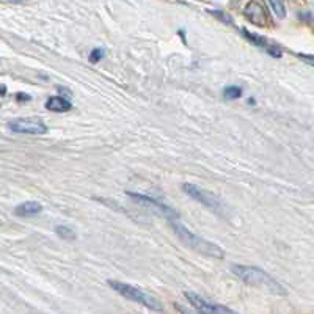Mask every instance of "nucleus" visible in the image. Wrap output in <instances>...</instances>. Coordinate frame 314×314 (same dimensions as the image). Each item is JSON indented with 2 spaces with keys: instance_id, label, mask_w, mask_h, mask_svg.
<instances>
[{
  "instance_id": "nucleus-20",
  "label": "nucleus",
  "mask_w": 314,
  "mask_h": 314,
  "mask_svg": "<svg viewBox=\"0 0 314 314\" xmlns=\"http://www.w3.org/2000/svg\"><path fill=\"white\" fill-rule=\"evenodd\" d=\"M11 2H22V0H11Z\"/></svg>"
},
{
  "instance_id": "nucleus-17",
  "label": "nucleus",
  "mask_w": 314,
  "mask_h": 314,
  "mask_svg": "<svg viewBox=\"0 0 314 314\" xmlns=\"http://www.w3.org/2000/svg\"><path fill=\"white\" fill-rule=\"evenodd\" d=\"M16 99L18 101H30L32 98L29 95H24V93H18V95H16Z\"/></svg>"
},
{
  "instance_id": "nucleus-1",
  "label": "nucleus",
  "mask_w": 314,
  "mask_h": 314,
  "mask_svg": "<svg viewBox=\"0 0 314 314\" xmlns=\"http://www.w3.org/2000/svg\"><path fill=\"white\" fill-rule=\"evenodd\" d=\"M231 272L241 278L244 283L250 286H256L261 289H266L272 294H284V289L281 287L274 277H270L267 272L261 270L258 267H248V266H241V264H233Z\"/></svg>"
},
{
  "instance_id": "nucleus-3",
  "label": "nucleus",
  "mask_w": 314,
  "mask_h": 314,
  "mask_svg": "<svg viewBox=\"0 0 314 314\" xmlns=\"http://www.w3.org/2000/svg\"><path fill=\"white\" fill-rule=\"evenodd\" d=\"M107 284L112 287L115 292H118L120 295H123L124 299L127 300H132V302H137L143 307H146L149 310H154V311H162V303H160L156 297H152L146 292H143L141 289L131 284H126L121 281H112V279H108Z\"/></svg>"
},
{
  "instance_id": "nucleus-6",
  "label": "nucleus",
  "mask_w": 314,
  "mask_h": 314,
  "mask_svg": "<svg viewBox=\"0 0 314 314\" xmlns=\"http://www.w3.org/2000/svg\"><path fill=\"white\" fill-rule=\"evenodd\" d=\"M185 299H187L190 302V305L193 308H197L200 313H206V314H233L234 311L226 308V307H222V305H217V303H212V302H208L206 299H203L201 295L195 294V292H190V291H185Z\"/></svg>"
},
{
  "instance_id": "nucleus-19",
  "label": "nucleus",
  "mask_w": 314,
  "mask_h": 314,
  "mask_svg": "<svg viewBox=\"0 0 314 314\" xmlns=\"http://www.w3.org/2000/svg\"><path fill=\"white\" fill-rule=\"evenodd\" d=\"M5 93H6V87H5V85H2V96H5Z\"/></svg>"
},
{
  "instance_id": "nucleus-16",
  "label": "nucleus",
  "mask_w": 314,
  "mask_h": 314,
  "mask_svg": "<svg viewBox=\"0 0 314 314\" xmlns=\"http://www.w3.org/2000/svg\"><path fill=\"white\" fill-rule=\"evenodd\" d=\"M212 14L214 16H217V18H220L223 22H226V24H230V25H233V21H231V18H228V16H222L223 13H218V11H212Z\"/></svg>"
},
{
  "instance_id": "nucleus-11",
  "label": "nucleus",
  "mask_w": 314,
  "mask_h": 314,
  "mask_svg": "<svg viewBox=\"0 0 314 314\" xmlns=\"http://www.w3.org/2000/svg\"><path fill=\"white\" fill-rule=\"evenodd\" d=\"M41 210H42V206L39 205V203L25 201L14 209V214L19 215V217H33V215H38Z\"/></svg>"
},
{
  "instance_id": "nucleus-14",
  "label": "nucleus",
  "mask_w": 314,
  "mask_h": 314,
  "mask_svg": "<svg viewBox=\"0 0 314 314\" xmlns=\"http://www.w3.org/2000/svg\"><path fill=\"white\" fill-rule=\"evenodd\" d=\"M223 96H225V99H230V101H233V99H239V98L242 96V90H241L239 87H234V85H231V87H226V88H225Z\"/></svg>"
},
{
  "instance_id": "nucleus-4",
  "label": "nucleus",
  "mask_w": 314,
  "mask_h": 314,
  "mask_svg": "<svg viewBox=\"0 0 314 314\" xmlns=\"http://www.w3.org/2000/svg\"><path fill=\"white\" fill-rule=\"evenodd\" d=\"M182 190L187 193L190 198H193L195 201L201 203L203 206L209 208L210 210L217 212V214H223V205H222V201L215 197V195L209 193L208 190L201 189L195 184H182Z\"/></svg>"
},
{
  "instance_id": "nucleus-5",
  "label": "nucleus",
  "mask_w": 314,
  "mask_h": 314,
  "mask_svg": "<svg viewBox=\"0 0 314 314\" xmlns=\"http://www.w3.org/2000/svg\"><path fill=\"white\" fill-rule=\"evenodd\" d=\"M10 129L16 134H30V135H42L47 132V126L39 118H18L10 121Z\"/></svg>"
},
{
  "instance_id": "nucleus-12",
  "label": "nucleus",
  "mask_w": 314,
  "mask_h": 314,
  "mask_svg": "<svg viewBox=\"0 0 314 314\" xmlns=\"http://www.w3.org/2000/svg\"><path fill=\"white\" fill-rule=\"evenodd\" d=\"M270 8L275 13V16L278 19H283L286 16V6H284V0H269Z\"/></svg>"
},
{
  "instance_id": "nucleus-9",
  "label": "nucleus",
  "mask_w": 314,
  "mask_h": 314,
  "mask_svg": "<svg viewBox=\"0 0 314 314\" xmlns=\"http://www.w3.org/2000/svg\"><path fill=\"white\" fill-rule=\"evenodd\" d=\"M245 16L256 25H262L266 24V13L264 8H262L259 3L256 2H250L247 6H245Z\"/></svg>"
},
{
  "instance_id": "nucleus-18",
  "label": "nucleus",
  "mask_w": 314,
  "mask_h": 314,
  "mask_svg": "<svg viewBox=\"0 0 314 314\" xmlns=\"http://www.w3.org/2000/svg\"><path fill=\"white\" fill-rule=\"evenodd\" d=\"M300 58H303V60H307L308 63H311V65H314V57H311V55H299Z\"/></svg>"
},
{
  "instance_id": "nucleus-15",
  "label": "nucleus",
  "mask_w": 314,
  "mask_h": 314,
  "mask_svg": "<svg viewBox=\"0 0 314 314\" xmlns=\"http://www.w3.org/2000/svg\"><path fill=\"white\" fill-rule=\"evenodd\" d=\"M103 58H104V49H93L88 60L90 63H98L99 60H103Z\"/></svg>"
},
{
  "instance_id": "nucleus-7",
  "label": "nucleus",
  "mask_w": 314,
  "mask_h": 314,
  "mask_svg": "<svg viewBox=\"0 0 314 314\" xmlns=\"http://www.w3.org/2000/svg\"><path fill=\"white\" fill-rule=\"evenodd\" d=\"M127 197L134 198L135 201L140 203V205H143V206L154 209L156 212H159V214H162L164 217H167V218H170V220L176 218V215H177V214H176V210H173L172 208L165 206L164 203H159V201H157V200H154V198L145 197V195H140V193H132V192H127Z\"/></svg>"
},
{
  "instance_id": "nucleus-2",
  "label": "nucleus",
  "mask_w": 314,
  "mask_h": 314,
  "mask_svg": "<svg viewBox=\"0 0 314 314\" xmlns=\"http://www.w3.org/2000/svg\"><path fill=\"white\" fill-rule=\"evenodd\" d=\"M172 226H173V231L176 233V236L179 237V239L190 247L193 251L201 253V254H206V256H212V258H218L222 259L225 256V251L218 247V245L212 244L206 239H203V237L195 236L193 233H190L187 228L182 226L181 223L176 222V218L172 220Z\"/></svg>"
},
{
  "instance_id": "nucleus-8",
  "label": "nucleus",
  "mask_w": 314,
  "mask_h": 314,
  "mask_svg": "<svg viewBox=\"0 0 314 314\" xmlns=\"http://www.w3.org/2000/svg\"><path fill=\"white\" fill-rule=\"evenodd\" d=\"M242 33H244V36L247 38L250 42H253L254 46H258V47H261V49H264L269 55L277 57V58L281 57V49H279L277 44H274V42H270L267 38L259 36V35H256V33H251V32H248V30H244Z\"/></svg>"
},
{
  "instance_id": "nucleus-10",
  "label": "nucleus",
  "mask_w": 314,
  "mask_h": 314,
  "mask_svg": "<svg viewBox=\"0 0 314 314\" xmlns=\"http://www.w3.org/2000/svg\"><path fill=\"white\" fill-rule=\"evenodd\" d=\"M46 108L50 110V112H57V113H63V112H70L72 108L70 101H66L62 96H52L47 99L46 103Z\"/></svg>"
},
{
  "instance_id": "nucleus-13",
  "label": "nucleus",
  "mask_w": 314,
  "mask_h": 314,
  "mask_svg": "<svg viewBox=\"0 0 314 314\" xmlns=\"http://www.w3.org/2000/svg\"><path fill=\"white\" fill-rule=\"evenodd\" d=\"M55 233L62 237V239L65 241H74L75 239V233L71 230V228H68V226H57L55 228Z\"/></svg>"
}]
</instances>
